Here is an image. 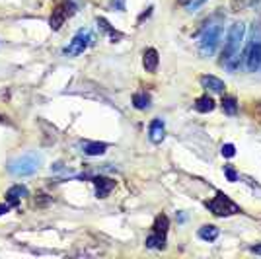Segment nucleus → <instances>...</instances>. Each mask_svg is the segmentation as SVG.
Masks as SVG:
<instances>
[{"label":"nucleus","instance_id":"obj_1","mask_svg":"<svg viewBox=\"0 0 261 259\" xmlns=\"http://www.w3.org/2000/svg\"><path fill=\"white\" fill-rule=\"evenodd\" d=\"M244 33H246V25L242 22H236L228 32V39L222 51V65L228 70H236L240 63V49H242V41H244Z\"/></svg>","mask_w":261,"mask_h":259},{"label":"nucleus","instance_id":"obj_2","mask_svg":"<svg viewBox=\"0 0 261 259\" xmlns=\"http://www.w3.org/2000/svg\"><path fill=\"white\" fill-rule=\"evenodd\" d=\"M244 59H246V68L250 72H255L261 66V22L253 23L251 28V37Z\"/></svg>","mask_w":261,"mask_h":259},{"label":"nucleus","instance_id":"obj_3","mask_svg":"<svg viewBox=\"0 0 261 259\" xmlns=\"http://www.w3.org/2000/svg\"><path fill=\"white\" fill-rule=\"evenodd\" d=\"M39 166H41V156L35 152H30V154H23L20 158L12 160L8 166V172L14 175H20V177H25V175H32L37 172Z\"/></svg>","mask_w":261,"mask_h":259},{"label":"nucleus","instance_id":"obj_4","mask_svg":"<svg viewBox=\"0 0 261 259\" xmlns=\"http://www.w3.org/2000/svg\"><path fill=\"white\" fill-rule=\"evenodd\" d=\"M222 35V28L218 23H208L207 28L203 30L201 37H199V53L201 57H211L217 49L218 41Z\"/></svg>","mask_w":261,"mask_h":259},{"label":"nucleus","instance_id":"obj_5","mask_svg":"<svg viewBox=\"0 0 261 259\" xmlns=\"http://www.w3.org/2000/svg\"><path fill=\"white\" fill-rule=\"evenodd\" d=\"M207 209L213 213V215H217V216H230V215L240 213V206L230 199L228 195L222 193V191H218V193L215 195V199H213V201H208Z\"/></svg>","mask_w":261,"mask_h":259},{"label":"nucleus","instance_id":"obj_6","mask_svg":"<svg viewBox=\"0 0 261 259\" xmlns=\"http://www.w3.org/2000/svg\"><path fill=\"white\" fill-rule=\"evenodd\" d=\"M76 10V6L70 2V0H61L57 6L53 8V14H51V20H49V25H51V30H61L63 28V23L74 14Z\"/></svg>","mask_w":261,"mask_h":259},{"label":"nucleus","instance_id":"obj_7","mask_svg":"<svg viewBox=\"0 0 261 259\" xmlns=\"http://www.w3.org/2000/svg\"><path fill=\"white\" fill-rule=\"evenodd\" d=\"M92 41H94L92 33L88 32V30H80V32L72 37V41L65 47V55H68V57H74V55L84 53L88 47L92 45Z\"/></svg>","mask_w":261,"mask_h":259},{"label":"nucleus","instance_id":"obj_8","mask_svg":"<svg viewBox=\"0 0 261 259\" xmlns=\"http://www.w3.org/2000/svg\"><path fill=\"white\" fill-rule=\"evenodd\" d=\"M94 185H96V195H98L99 199H106L113 191L115 182L109 179V177H94Z\"/></svg>","mask_w":261,"mask_h":259},{"label":"nucleus","instance_id":"obj_9","mask_svg":"<svg viewBox=\"0 0 261 259\" xmlns=\"http://www.w3.org/2000/svg\"><path fill=\"white\" fill-rule=\"evenodd\" d=\"M164 133H166V125H164L162 119H154L152 123H150V131H148V135H150V141L154 144H160L164 141Z\"/></svg>","mask_w":261,"mask_h":259},{"label":"nucleus","instance_id":"obj_10","mask_svg":"<svg viewBox=\"0 0 261 259\" xmlns=\"http://www.w3.org/2000/svg\"><path fill=\"white\" fill-rule=\"evenodd\" d=\"M23 197H28V189H25L23 185H14V187L8 189V193H6V201H8L12 206H16Z\"/></svg>","mask_w":261,"mask_h":259},{"label":"nucleus","instance_id":"obj_11","mask_svg":"<svg viewBox=\"0 0 261 259\" xmlns=\"http://www.w3.org/2000/svg\"><path fill=\"white\" fill-rule=\"evenodd\" d=\"M158 63H160L158 51H156V49H146V51H144V59H142V65L146 68V72H156Z\"/></svg>","mask_w":261,"mask_h":259},{"label":"nucleus","instance_id":"obj_12","mask_svg":"<svg viewBox=\"0 0 261 259\" xmlns=\"http://www.w3.org/2000/svg\"><path fill=\"white\" fill-rule=\"evenodd\" d=\"M201 86L207 88V90H211V92H224V82L220 80V78H217V76H201Z\"/></svg>","mask_w":261,"mask_h":259},{"label":"nucleus","instance_id":"obj_13","mask_svg":"<svg viewBox=\"0 0 261 259\" xmlns=\"http://www.w3.org/2000/svg\"><path fill=\"white\" fill-rule=\"evenodd\" d=\"M108 150V144L106 142H84L82 144V152L88 156H99Z\"/></svg>","mask_w":261,"mask_h":259},{"label":"nucleus","instance_id":"obj_14","mask_svg":"<svg viewBox=\"0 0 261 259\" xmlns=\"http://www.w3.org/2000/svg\"><path fill=\"white\" fill-rule=\"evenodd\" d=\"M168 226H170V218L166 215H160L156 216V220H154V234H160V236H166V232H168Z\"/></svg>","mask_w":261,"mask_h":259},{"label":"nucleus","instance_id":"obj_15","mask_svg":"<svg viewBox=\"0 0 261 259\" xmlns=\"http://www.w3.org/2000/svg\"><path fill=\"white\" fill-rule=\"evenodd\" d=\"M195 109L199 111V113H208V111H213V109H215V101H213V97L201 96L195 101Z\"/></svg>","mask_w":261,"mask_h":259},{"label":"nucleus","instance_id":"obj_16","mask_svg":"<svg viewBox=\"0 0 261 259\" xmlns=\"http://www.w3.org/2000/svg\"><path fill=\"white\" fill-rule=\"evenodd\" d=\"M218 228L217 226H213V224H208V226H203L201 230H199V238L201 240H205V242H215L218 238Z\"/></svg>","mask_w":261,"mask_h":259},{"label":"nucleus","instance_id":"obj_17","mask_svg":"<svg viewBox=\"0 0 261 259\" xmlns=\"http://www.w3.org/2000/svg\"><path fill=\"white\" fill-rule=\"evenodd\" d=\"M133 103L137 109H148L150 108V96L144 94V92H139V94L133 96Z\"/></svg>","mask_w":261,"mask_h":259},{"label":"nucleus","instance_id":"obj_18","mask_svg":"<svg viewBox=\"0 0 261 259\" xmlns=\"http://www.w3.org/2000/svg\"><path fill=\"white\" fill-rule=\"evenodd\" d=\"M146 248L164 249L166 248V236H160V234H152V236H148L146 238Z\"/></svg>","mask_w":261,"mask_h":259},{"label":"nucleus","instance_id":"obj_19","mask_svg":"<svg viewBox=\"0 0 261 259\" xmlns=\"http://www.w3.org/2000/svg\"><path fill=\"white\" fill-rule=\"evenodd\" d=\"M222 109L228 113V115H234L236 111H238V103H236V97L232 96H226L222 97Z\"/></svg>","mask_w":261,"mask_h":259},{"label":"nucleus","instance_id":"obj_20","mask_svg":"<svg viewBox=\"0 0 261 259\" xmlns=\"http://www.w3.org/2000/svg\"><path fill=\"white\" fill-rule=\"evenodd\" d=\"M98 25H101V30H106V32L111 35V39L115 41V39H121L123 37V33H119V32H113L111 28H109V23H108V20H103V18H98Z\"/></svg>","mask_w":261,"mask_h":259},{"label":"nucleus","instance_id":"obj_21","mask_svg":"<svg viewBox=\"0 0 261 259\" xmlns=\"http://www.w3.org/2000/svg\"><path fill=\"white\" fill-rule=\"evenodd\" d=\"M205 2H207V0H189V2L185 4V8H187V12H195V10H199Z\"/></svg>","mask_w":261,"mask_h":259},{"label":"nucleus","instance_id":"obj_22","mask_svg":"<svg viewBox=\"0 0 261 259\" xmlns=\"http://www.w3.org/2000/svg\"><path fill=\"white\" fill-rule=\"evenodd\" d=\"M236 154V148H234V144H224L222 146V156H226V158H232Z\"/></svg>","mask_w":261,"mask_h":259},{"label":"nucleus","instance_id":"obj_23","mask_svg":"<svg viewBox=\"0 0 261 259\" xmlns=\"http://www.w3.org/2000/svg\"><path fill=\"white\" fill-rule=\"evenodd\" d=\"M224 173H226V177H228V182H236V179H238V173L234 172V170H232L230 166H226V168H224Z\"/></svg>","mask_w":261,"mask_h":259},{"label":"nucleus","instance_id":"obj_24","mask_svg":"<svg viewBox=\"0 0 261 259\" xmlns=\"http://www.w3.org/2000/svg\"><path fill=\"white\" fill-rule=\"evenodd\" d=\"M10 209H12V205L8 203V201H6V203H2V205H0V215H6Z\"/></svg>","mask_w":261,"mask_h":259},{"label":"nucleus","instance_id":"obj_25","mask_svg":"<svg viewBox=\"0 0 261 259\" xmlns=\"http://www.w3.org/2000/svg\"><path fill=\"white\" fill-rule=\"evenodd\" d=\"M111 4H113V6H117L119 10H125V4H123V0H113Z\"/></svg>","mask_w":261,"mask_h":259},{"label":"nucleus","instance_id":"obj_26","mask_svg":"<svg viewBox=\"0 0 261 259\" xmlns=\"http://www.w3.org/2000/svg\"><path fill=\"white\" fill-rule=\"evenodd\" d=\"M250 251H251V253H257V255H261V246H251Z\"/></svg>","mask_w":261,"mask_h":259}]
</instances>
